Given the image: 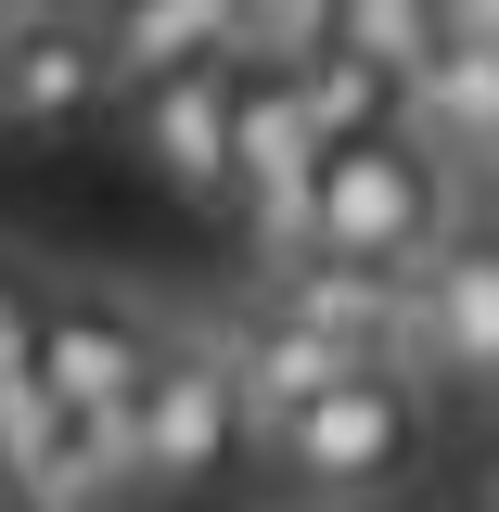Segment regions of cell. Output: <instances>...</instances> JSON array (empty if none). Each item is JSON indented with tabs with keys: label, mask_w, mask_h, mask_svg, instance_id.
I'll return each mask as SVG.
<instances>
[{
	"label": "cell",
	"mask_w": 499,
	"mask_h": 512,
	"mask_svg": "<svg viewBox=\"0 0 499 512\" xmlns=\"http://www.w3.org/2000/svg\"><path fill=\"white\" fill-rule=\"evenodd\" d=\"M282 90H295V116H308V141H320V154H333V141H372V128H397V90H384L372 64H346V52L282 64Z\"/></svg>",
	"instance_id": "12"
},
{
	"label": "cell",
	"mask_w": 499,
	"mask_h": 512,
	"mask_svg": "<svg viewBox=\"0 0 499 512\" xmlns=\"http://www.w3.org/2000/svg\"><path fill=\"white\" fill-rule=\"evenodd\" d=\"M231 77H244V64L205 52V64H180V77L141 90V167L167 192H192V205L231 192Z\"/></svg>",
	"instance_id": "7"
},
{
	"label": "cell",
	"mask_w": 499,
	"mask_h": 512,
	"mask_svg": "<svg viewBox=\"0 0 499 512\" xmlns=\"http://www.w3.org/2000/svg\"><path fill=\"white\" fill-rule=\"evenodd\" d=\"M436 26H448V0H320V52L372 64L384 90H410V77H423Z\"/></svg>",
	"instance_id": "11"
},
{
	"label": "cell",
	"mask_w": 499,
	"mask_h": 512,
	"mask_svg": "<svg viewBox=\"0 0 499 512\" xmlns=\"http://www.w3.org/2000/svg\"><path fill=\"white\" fill-rule=\"evenodd\" d=\"M154 372V320L103 295V282H77V295H39V346H26V384L52 397L64 423H116L128 397Z\"/></svg>",
	"instance_id": "5"
},
{
	"label": "cell",
	"mask_w": 499,
	"mask_h": 512,
	"mask_svg": "<svg viewBox=\"0 0 499 512\" xmlns=\"http://www.w3.org/2000/svg\"><path fill=\"white\" fill-rule=\"evenodd\" d=\"M77 0H0V39H26V26H64Z\"/></svg>",
	"instance_id": "14"
},
{
	"label": "cell",
	"mask_w": 499,
	"mask_h": 512,
	"mask_svg": "<svg viewBox=\"0 0 499 512\" xmlns=\"http://www.w3.org/2000/svg\"><path fill=\"white\" fill-rule=\"evenodd\" d=\"M269 320H295L333 359H397V282L346 269V256H282L269 269Z\"/></svg>",
	"instance_id": "9"
},
{
	"label": "cell",
	"mask_w": 499,
	"mask_h": 512,
	"mask_svg": "<svg viewBox=\"0 0 499 512\" xmlns=\"http://www.w3.org/2000/svg\"><path fill=\"white\" fill-rule=\"evenodd\" d=\"M26 346H39V282H13V269H0V384L26 372Z\"/></svg>",
	"instance_id": "13"
},
{
	"label": "cell",
	"mask_w": 499,
	"mask_h": 512,
	"mask_svg": "<svg viewBox=\"0 0 499 512\" xmlns=\"http://www.w3.org/2000/svg\"><path fill=\"white\" fill-rule=\"evenodd\" d=\"M269 448H282V474H295L308 500H372V487H397V474L423 461V384L359 359V372L320 384L295 423H269Z\"/></svg>",
	"instance_id": "2"
},
{
	"label": "cell",
	"mask_w": 499,
	"mask_h": 512,
	"mask_svg": "<svg viewBox=\"0 0 499 512\" xmlns=\"http://www.w3.org/2000/svg\"><path fill=\"white\" fill-rule=\"evenodd\" d=\"M0 487H13V512H116L128 500V448H116V423H39V436L0 461Z\"/></svg>",
	"instance_id": "10"
},
{
	"label": "cell",
	"mask_w": 499,
	"mask_h": 512,
	"mask_svg": "<svg viewBox=\"0 0 499 512\" xmlns=\"http://www.w3.org/2000/svg\"><path fill=\"white\" fill-rule=\"evenodd\" d=\"M308 180H320V141L295 116V90L282 77H231V192L218 205H244V231L282 256H308Z\"/></svg>",
	"instance_id": "6"
},
{
	"label": "cell",
	"mask_w": 499,
	"mask_h": 512,
	"mask_svg": "<svg viewBox=\"0 0 499 512\" xmlns=\"http://www.w3.org/2000/svg\"><path fill=\"white\" fill-rule=\"evenodd\" d=\"M116 448H128V500H180L205 474H231V448H244V410H231V359L180 333V346H154V372L141 397L116 410Z\"/></svg>",
	"instance_id": "4"
},
{
	"label": "cell",
	"mask_w": 499,
	"mask_h": 512,
	"mask_svg": "<svg viewBox=\"0 0 499 512\" xmlns=\"http://www.w3.org/2000/svg\"><path fill=\"white\" fill-rule=\"evenodd\" d=\"M384 372L436 384V397H487L499 372V256H487V218L461 231L448 218L436 244L410 256V282H397V359Z\"/></svg>",
	"instance_id": "3"
},
{
	"label": "cell",
	"mask_w": 499,
	"mask_h": 512,
	"mask_svg": "<svg viewBox=\"0 0 499 512\" xmlns=\"http://www.w3.org/2000/svg\"><path fill=\"white\" fill-rule=\"evenodd\" d=\"M448 231V167L410 141V128H372V141H333L308 180V256H346V269H384L410 282V256Z\"/></svg>",
	"instance_id": "1"
},
{
	"label": "cell",
	"mask_w": 499,
	"mask_h": 512,
	"mask_svg": "<svg viewBox=\"0 0 499 512\" xmlns=\"http://www.w3.org/2000/svg\"><path fill=\"white\" fill-rule=\"evenodd\" d=\"M103 103H116V64H103V39H90V13L0 39V128L52 141V128H90Z\"/></svg>",
	"instance_id": "8"
}]
</instances>
